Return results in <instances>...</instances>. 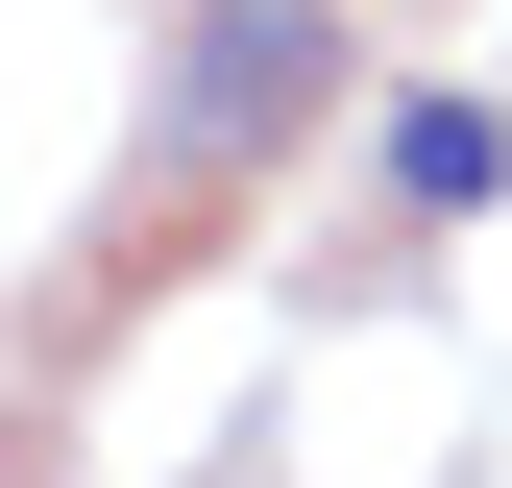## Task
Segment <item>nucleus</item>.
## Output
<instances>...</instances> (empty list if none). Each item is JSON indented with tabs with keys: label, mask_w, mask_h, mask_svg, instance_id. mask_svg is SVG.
I'll return each mask as SVG.
<instances>
[{
	"label": "nucleus",
	"mask_w": 512,
	"mask_h": 488,
	"mask_svg": "<svg viewBox=\"0 0 512 488\" xmlns=\"http://www.w3.org/2000/svg\"><path fill=\"white\" fill-rule=\"evenodd\" d=\"M317 74H342V0H220V25H196V74H171V196H220V171L269 147Z\"/></svg>",
	"instance_id": "obj_1"
},
{
	"label": "nucleus",
	"mask_w": 512,
	"mask_h": 488,
	"mask_svg": "<svg viewBox=\"0 0 512 488\" xmlns=\"http://www.w3.org/2000/svg\"><path fill=\"white\" fill-rule=\"evenodd\" d=\"M366 171H391V220H488V196H512V122H488V98H391Z\"/></svg>",
	"instance_id": "obj_2"
},
{
	"label": "nucleus",
	"mask_w": 512,
	"mask_h": 488,
	"mask_svg": "<svg viewBox=\"0 0 512 488\" xmlns=\"http://www.w3.org/2000/svg\"><path fill=\"white\" fill-rule=\"evenodd\" d=\"M171 25H220V0H171Z\"/></svg>",
	"instance_id": "obj_3"
}]
</instances>
